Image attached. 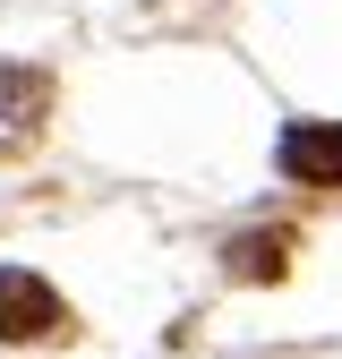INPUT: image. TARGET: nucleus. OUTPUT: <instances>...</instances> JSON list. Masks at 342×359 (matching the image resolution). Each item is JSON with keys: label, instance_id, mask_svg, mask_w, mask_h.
I'll return each mask as SVG.
<instances>
[{"label": "nucleus", "instance_id": "nucleus-1", "mask_svg": "<svg viewBox=\"0 0 342 359\" xmlns=\"http://www.w3.org/2000/svg\"><path fill=\"white\" fill-rule=\"evenodd\" d=\"M60 291L52 283H34L26 265H0V342H52L60 334Z\"/></svg>", "mask_w": 342, "mask_h": 359}, {"label": "nucleus", "instance_id": "nucleus-2", "mask_svg": "<svg viewBox=\"0 0 342 359\" xmlns=\"http://www.w3.org/2000/svg\"><path fill=\"white\" fill-rule=\"evenodd\" d=\"M43 111H52V77L0 60V154H26L43 137Z\"/></svg>", "mask_w": 342, "mask_h": 359}, {"label": "nucleus", "instance_id": "nucleus-3", "mask_svg": "<svg viewBox=\"0 0 342 359\" xmlns=\"http://www.w3.org/2000/svg\"><path fill=\"white\" fill-rule=\"evenodd\" d=\"M282 171L308 189H342V120H299L282 128Z\"/></svg>", "mask_w": 342, "mask_h": 359}, {"label": "nucleus", "instance_id": "nucleus-4", "mask_svg": "<svg viewBox=\"0 0 342 359\" xmlns=\"http://www.w3.org/2000/svg\"><path fill=\"white\" fill-rule=\"evenodd\" d=\"M282 248H291L282 231H248V240H231V274H240V283H274V274H282Z\"/></svg>", "mask_w": 342, "mask_h": 359}]
</instances>
